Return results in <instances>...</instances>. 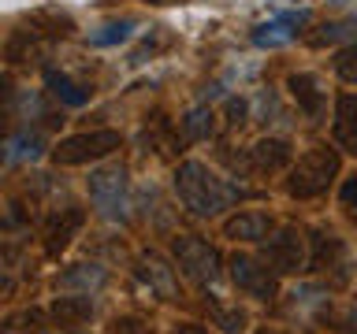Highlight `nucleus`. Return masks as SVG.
I'll return each mask as SVG.
<instances>
[{"label":"nucleus","instance_id":"f257e3e1","mask_svg":"<svg viewBox=\"0 0 357 334\" xmlns=\"http://www.w3.org/2000/svg\"><path fill=\"white\" fill-rule=\"evenodd\" d=\"M175 193L183 200V208L194 212L197 219H216L238 189L227 186L216 171H208L201 160H186L175 167Z\"/></svg>","mask_w":357,"mask_h":334},{"label":"nucleus","instance_id":"f03ea898","mask_svg":"<svg viewBox=\"0 0 357 334\" xmlns=\"http://www.w3.org/2000/svg\"><path fill=\"white\" fill-rule=\"evenodd\" d=\"M335 175H339V152L328 149V145H317V149H309L305 156L294 160L290 178H287V193L298 200L320 197V193H328Z\"/></svg>","mask_w":357,"mask_h":334},{"label":"nucleus","instance_id":"7ed1b4c3","mask_svg":"<svg viewBox=\"0 0 357 334\" xmlns=\"http://www.w3.org/2000/svg\"><path fill=\"white\" fill-rule=\"evenodd\" d=\"M89 200L105 219L127 223L130 216V178L127 167H100L89 175Z\"/></svg>","mask_w":357,"mask_h":334},{"label":"nucleus","instance_id":"20e7f679","mask_svg":"<svg viewBox=\"0 0 357 334\" xmlns=\"http://www.w3.org/2000/svg\"><path fill=\"white\" fill-rule=\"evenodd\" d=\"M119 141H123L119 130H86V134H75V138H63L52 149V160L63 164V167L89 164V160H100V156L116 152Z\"/></svg>","mask_w":357,"mask_h":334},{"label":"nucleus","instance_id":"39448f33","mask_svg":"<svg viewBox=\"0 0 357 334\" xmlns=\"http://www.w3.org/2000/svg\"><path fill=\"white\" fill-rule=\"evenodd\" d=\"M231 283L242 289L245 297L253 301H272L275 297V267L268 260H257V256H231Z\"/></svg>","mask_w":357,"mask_h":334},{"label":"nucleus","instance_id":"423d86ee","mask_svg":"<svg viewBox=\"0 0 357 334\" xmlns=\"http://www.w3.org/2000/svg\"><path fill=\"white\" fill-rule=\"evenodd\" d=\"M175 264L201 286L216 283V275H220V253L212 249L205 238H194V234L175 238Z\"/></svg>","mask_w":357,"mask_h":334},{"label":"nucleus","instance_id":"0eeeda50","mask_svg":"<svg viewBox=\"0 0 357 334\" xmlns=\"http://www.w3.org/2000/svg\"><path fill=\"white\" fill-rule=\"evenodd\" d=\"M264 260L275 267L279 275H287V271H301L309 260H305V238L294 230V227H287V230H279L275 238H268V249H264Z\"/></svg>","mask_w":357,"mask_h":334},{"label":"nucleus","instance_id":"6e6552de","mask_svg":"<svg viewBox=\"0 0 357 334\" xmlns=\"http://www.w3.org/2000/svg\"><path fill=\"white\" fill-rule=\"evenodd\" d=\"M138 275H142V283L149 286L160 301H172V297L178 294L175 267L167 264L160 253H142V256H138Z\"/></svg>","mask_w":357,"mask_h":334},{"label":"nucleus","instance_id":"1a4fd4ad","mask_svg":"<svg viewBox=\"0 0 357 334\" xmlns=\"http://www.w3.org/2000/svg\"><path fill=\"white\" fill-rule=\"evenodd\" d=\"M82 223H86V216H82V208H60V212H52L49 216V223H45V253H52V256H60L67 245H71V238L78 230H82Z\"/></svg>","mask_w":357,"mask_h":334},{"label":"nucleus","instance_id":"9d476101","mask_svg":"<svg viewBox=\"0 0 357 334\" xmlns=\"http://www.w3.org/2000/svg\"><path fill=\"white\" fill-rule=\"evenodd\" d=\"M245 160H250L253 171L275 175V171H283V167L294 160V149H290V141H283V138H264V141H257L253 149L245 152Z\"/></svg>","mask_w":357,"mask_h":334},{"label":"nucleus","instance_id":"9b49d317","mask_svg":"<svg viewBox=\"0 0 357 334\" xmlns=\"http://www.w3.org/2000/svg\"><path fill=\"white\" fill-rule=\"evenodd\" d=\"M290 93H294L298 100V108L305 111L309 119H324V108H328V93L320 89V78L317 74H309V71H301V74H290Z\"/></svg>","mask_w":357,"mask_h":334},{"label":"nucleus","instance_id":"f8f14e48","mask_svg":"<svg viewBox=\"0 0 357 334\" xmlns=\"http://www.w3.org/2000/svg\"><path fill=\"white\" fill-rule=\"evenodd\" d=\"M272 216L268 212H238L234 219H227V227H223V234L234 241H268L272 238Z\"/></svg>","mask_w":357,"mask_h":334},{"label":"nucleus","instance_id":"ddd939ff","mask_svg":"<svg viewBox=\"0 0 357 334\" xmlns=\"http://www.w3.org/2000/svg\"><path fill=\"white\" fill-rule=\"evenodd\" d=\"M26 275H30L26 249L15 245V241H4L0 245V294H15Z\"/></svg>","mask_w":357,"mask_h":334},{"label":"nucleus","instance_id":"4468645a","mask_svg":"<svg viewBox=\"0 0 357 334\" xmlns=\"http://www.w3.org/2000/svg\"><path fill=\"white\" fill-rule=\"evenodd\" d=\"M52 319H56V327H67V331L82 327V323L93 319V297H89V294L56 297L52 301Z\"/></svg>","mask_w":357,"mask_h":334},{"label":"nucleus","instance_id":"2eb2a0df","mask_svg":"<svg viewBox=\"0 0 357 334\" xmlns=\"http://www.w3.org/2000/svg\"><path fill=\"white\" fill-rule=\"evenodd\" d=\"M335 141L357 156V93H342L335 100Z\"/></svg>","mask_w":357,"mask_h":334},{"label":"nucleus","instance_id":"dca6fc26","mask_svg":"<svg viewBox=\"0 0 357 334\" xmlns=\"http://www.w3.org/2000/svg\"><path fill=\"white\" fill-rule=\"evenodd\" d=\"M105 283H108V271L100 264H75L60 275V286L78 289V294H93V289H100Z\"/></svg>","mask_w":357,"mask_h":334},{"label":"nucleus","instance_id":"f3484780","mask_svg":"<svg viewBox=\"0 0 357 334\" xmlns=\"http://www.w3.org/2000/svg\"><path fill=\"white\" fill-rule=\"evenodd\" d=\"M0 334H49V316L41 308H19L0 323Z\"/></svg>","mask_w":357,"mask_h":334},{"label":"nucleus","instance_id":"a211bd4d","mask_svg":"<svg viewBox=\"0 0 357 334\" xmlns=\"http://www.w3.org/2000/svg\"><path fill=\"white\" fill-rule=\"evenodd\" d=\"M342 264V241L335 234H317L312 238V256H309V267L312 271H328V267H339Z\"/></svg>","mask_w":357,"mask_h":334},{"label":"nucleus","instance_id":"6ab92c4d","mask_svg":"<svg viewBox=\"0 0 357 334\" xmlns=\"http://www.w3.org/2000/svg\"><path fill=\"white\" fill-rule=\"evenodd\" d=\"M49 89H52V97L60 100V104H71V108H82L89 100V93H93L89 86H78V82H71V78L60 74V71H49Z\"/></svg>","mask_w":357,"mask_h":334},{"label":"nucleus","instance_id":"aec40b11","mask_svg":"<svg viewBox=\"0 0 357 334\" xmlns=\"http://www.w3.org/2000/svg\"><path fill=\"white\" fill-rule=\"evenodd\" d=\"M208 316L216 319V327H223L227 334H242L245 331V312L238 305H223L220 297H208Z\"/></svg>","mask_w":357,"mask_h":334},{"label":"nucleus","instance_id":"412c9836","mask_svg":"<svg viewBox=\"0 0 357 334\" xmlns=\"http://www.w3.org/2000/svg\"><path fill=\"white\" fill-rule=\"evenodd\" d=\"M15 119H19V89L8 74H0V134H8Z\"/></svg>","mask_w":357,"mask_h":334},{"label":"nucleus","instance_id":"4be33fe9","mask_svg":"<svg viewBox=\"0 0 357 334\" xmlns=\"http://www.w3.org/2000/svg\"><path fill=\"white\" fill-rule=\"evenodd\" d=\"M212 130H216V116H212L208 108H194V111L183 119V138H186V141H205Z\"/></svg>","mask_w":357,"mask_h":334},{"label":"nucleus","instance_id":"5701e85b","mask_svg":"<svg viewBox=\"0 0 357 334\" xmlns=\"http://www.w3.org/2000/svg\"><path fill=\"white\" fill-rule=\"evenodd\" d=\"M290 38H294V30H290V22L279 15L275 22H264V26L253 30V41L261 45V49H275V45H287Z\"/></svg>","mask_w":357,"mask_h":334},{"label":"nucleus","instance_id":"b1692460","mask_svg":"<svg viewBox=\"0 0 357 334\" xmlns=\"http://www.w3.org/2000/svg\"><path fill=\"white\" fill-rule=\"evenodd\" d=\"M41 149H45V138L38 130H26V134H19V138H11L8 160H38Z\"/></svg>","mask_w":357,"mask_h":334},{"label":"nucleus","instance_id":"393cba45","mask_svg":"<svg viewBox=\"0 0 357 334\" xmlns=\"http://www.w3.org/2000/svg\"><path fill=\"white\" fill-rule=\"evenodd\" d=\"M130 30H134V22H130V19L108 22V26H100L97 33H89V45H97V49H105V45H119V41H127V38H130Z\"/></svg>","mask_w":357,"mask_h":334},{"label":"nucleus","instance_id":"a878e982","mask_svg":"<svg viewBox=\"0 0 357 334\" xmlns=\"http://www.w3.org/2000/svg\"><path fill=\"white\" fill-rule=\"evenodd\" d=\"M335 74H339L342 82L357 86V45H350V49H342L335 56Z\"/></svg>","mask_w":357,"mask_h":334},{"label":"nucleus","instance_id":"bb28decb","mask_svg":"<svg viewBox=\"0 0 357 334\" xmlns=\"http://www.w3.org/2000/svg\"><path fill=\"white\" fill-rule=\"evenodd\" d=\"M112 334H153V327L138 316H123V319L112 323Z\"/></svg>","mask_w":357,"mask_h":334},{"label":"nucleus","instance_id":"cd10ccee","mask_svg":"<svg viewBox=\"0 0 357 334\" xmlns=\"http://www.w3.org/2000/svg\"><path fill=\"white\" fill-rule=\"evenodd\" d=\"M350 26H357V22H331V26H324L320 33H312V45H328V41H335V38H342Z\"/></svg>","mask_w":357,"mask_h":334},{"label":"nucleus","instance_id":"c85d7f7f","mask_svg":"<svg viewBox=\"0 0 357 334\" xmlns=\"http://www.w3.org/2000/svg\"><path fill=\"white\" fill-rule=\"evenodd\" d=\"M339 197H342V208H346V212H350V216L357 219V175L342 182V193H339Z\"/></svg>","mask_w":357,"mask_h":334},{"label":"nucleus","instance_id":"c756f323","mask_svg":"<svg viewBox=\"0 0 357 334\" xmlns=\"http://www.w3.org/2000/svg\"><path fill=\"white\" fill-rule=\"evenodd\" d=\"M15 227H22V216H19V212H4V216H0V234H8Z\"/></svg>","mask_w":357,"mask_h":334},{"label":"nucleus","instance_id":"7c9ffc66","mask_svg":"<svg viewBox=\"0 0 357 334\" xmlns=\"http://www.w3.org/2000/svg\"><path fill=\"white\" fill-rule=\"evenodd\" d=\"M172 334H208V331L201 327V323H175Z\"/></svg>","mask_w":357,"mask_h":334},{"label":"nucleus","instance_id":"2f4dec72","mask_svg":"<svg viewBox=\"0 0 357 334\" xmlns=\"http://www.w3.org/2000/svg\"><path fill=\"white\" fill-rule=\"evenodd\" d=\"M261 334H279V331H272V327H264V331H261Z\"/></svg>","mask_w":357,"mask_h":334}]
</instances>
